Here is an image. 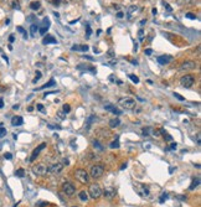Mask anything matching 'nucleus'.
Instances as JSON below:
<instances>
[{
	"instance_id": "obj_1",
	"label": "nucleus",
	"mask_w": 201,
	"mask_h": 207,
	"mask_svg": "<svg viewBox=\"0 0 201 207\" xmlns=\"http://www.w3.org/2000/svg\"><path fill=\"white\" fill-rule=\"evenodd\" d=\"M118 104H119L122 108L127 109V111H132V109L135 108L137 102H135L133 98H130V97H123V98H119Z\"/></svg>"
},
{
	"instance_id": "obj_2",
	"label": "nucleus",
	"mask_w": 201,
	"mask_h": 207,
	"mask_svg": "<svg viewBox=\"0 0 201 207\" xmlns=\"http://www.w3.org/2000/svg\"><path fill=\"white\" fill-rule=\"evenodd\" d=\"M73 175H75L76 180H78L81 184H88V181H89V174L83 169H76L73 171Z\"/></svg>"
},
{
	"instance_id": "obj_3",
	"label": "nucleus",
	"mask_w": 201,
	"mask_h": 207,
	"mask_svg": "<svg viewBox=\"0 0 201 207\" xmlns=\"http://www.w3.org/2000/svg\"><path fill=\"white\" fill-rule=\"evenodd\" d=\"M88 195H89L92 198H94V200L99 198L100 196H102V190H100L99 185H98V184H92V185H89Z\"/></svg>"
},
{
	"instance_id": "obj_4",
	"label": "nucleus",
	"mask_w": 201,
	"mask_h": 207,
	"mask_svg": "<svg viewBox=\"0 0 201 207\" xmlns=\"http://www.w3.org/2000/svg\"><path fill=\"white\" fill-rule=\"evenodd\" d=\"M103 174H105V168L102 165H93L91 168L89 176H92L93 179H99V177H102Z\"/></svg>"
},
{
	"instance_id": "obj_5",
	"label": "nucleus",
	"mask_w": 201,
	"mask_h": 207,
	"mask_svg": "<svg viewBox=\"0 0 201 207\" xmlns=\"http://www.w3.org/2000/svg\"><path fill=\"white\" fill-rule=\"evenodd\" d=\"M180 84L185 88H190L195 84V77L191 76V75H185L180 78Z\"/></svg>"
},
{
	"instance_id": "obj_6",
	"label": "nucleus",
	"mask_w": 201,
	"mask_h": 207,
	"mask_svg": "<svg viewBox=\"0 0 201 207\" xmlns=\"http://www.w3.org/2000/svg\"><path fill=\"white\" fill-rule=\"evenodd\" d=\"M134 190L139 193V196H142V197H149V189H148V186H145L144 184H140V182H135V185H134Z\"/></svg>"
},
{
	"instance_id": "obj_7",
	"label": "nucleus",
	"mask_w": 201,
	"mask_h": 207,
	"mask_svg": "<svg viewBox=\"0 0 201 207\" xmlns=\"http://www.w3.org/2000/svg\"><path fill=\"white\" fill-rule=\"evenodd\" d=\"M47 168H48V166H46L43 163L36 164V165L32 168V172H34L35 175H37V176H42V175L48 174V172H47Z\"/></svg>"
},
{
	"instance_id": "obj_8",
	"label": "nucleus",
	"mask_w": 201,
	"mask_h": 207,
	"mask_svg": "<svg viewBox=\"0 0 201 207\" xmlns=\"http://www.w3.org/2000/svg\"><path fill=\"white\" fill-rule=\"evenodd\" d=\"M62 192L66 195V196H73L76 193V187L71 184V182H64L62 184Z\"/></svg>"
},
{
	"instance_id": "obj_9",
	"label": "nucleus",
	"mask_w": 201,
	"mask_h": 207,
	"mask_svg": "<svg viewBox=\"0 0 201 207\" xmlns=\"http://www.w3.org/2000/svg\"><path fill=\"white\" fill-rule=\"evenodd\" d=\"M197 67V63L195 61H186L184 63H181V66L179 67V71L180 72H184V71H192Z\"/></svg>"
},
{
	"instance_id": "obj_10",
	"label": "nucleus",
	"mask_w": 201,
	"mask_h": 207,
	"mask_svg": "<svg viewBox=\"0 0 201 207\" xmlns=\"http://www.w3.org/2000/svg\"><path fill=\"white\" fill-rule=\"evenodd\" d=\"M64 169V165L57 163V164H52L51 166H48L47 168V172L48 174H52V175H56V174H60Z\"/></svg>"
},
{
	"instance_id": "obj_11",
	"label": "nucleus",
	"mask_w": 201,
	"mask_h": 207,
	"mask_svg": "<svg viewBox=\"0 0 201 207\" xmlns=\"http://www.w3.org/2000/svg\"><path fill=\"white\" fill-rule=\"evenodd\" d=\"M46 148V143H42V144H40L34 151H32V154H31V156H30V161L32 163V161H35L36 160V158L39 156V154H40V151H42L43 149Z\"/></svg>"
},
{
	"instance_id": "obj_12",
	"label": "nucleus",
	"mask_w": 201,
	"mask_h": 207,
	"mask_svg": "<svg viewBox=\"0 0 201 207\" xmlns=\"http://www.w3.org/2000/svg\"><path fill=\"white\" fill-rule=\"evenodd\" d=\"M179 6H195L197 4V0H176Z\"/></svg>"
},
{
	"instance_id": "obj_13",
	"label": "nucleus",
	"mask_w": 201,
	"mask_h": 207,
	"mask_svg": "<svg viewBox=\"0 0 201 207\" xmlns=\"http://www.w3.org/2000/svg\"><path fill=\"white\" fill-rule=\"evenodd\" d=\"M105 109H106V111L112 112V113H113V114H116V116H121V114H122V111H121V109H118L116 106L111 104V103H107V104H105Z\"/></svg>"
},
{
	"instance_id": "obj_14",
	"label": "nucleus",
	"mask_w": 201,
	"mask_h": 207,
	"mask_svg": "<svg viewBox=\"0 0 201 207\" xmlns=\"http://www.w3.org/2000/svg\"><path fill=\"white\" fill-rule=\"evenodd\" d=\"M140 9L137 6V5H129L128 6V9H127V18L130 20L133 16H134V14L137 13V11H139Z\"/></svg>"
},
{
	"instance_id": "obj_15",
	"label": "nucleus",
	"mask_w": 201,
	"mask_h": 207,
	"mask_svg": "<svg viewBox=\"0 0 201 207\" xmlns=\"http://www.w3.org/2000/svg\"><path fill=\"white\" fill-rule=\"evenodd\" d=\"M170 61H173V56H170V55H164V56H159L158 57L159 65H168Z\"/></svg>"
},
{
	"instance_id": "obj_16",
	"label": "nucleus",
	"mask_w": 201,
	"mask_h": 207,
	"mask_svg": "<svg viewBox=\"0 0 201 207\" xmlns=\"http://www.w3.org/2000/svg\"><path fill=\"white\" fill-rule=\"evenodd\" d=\"M102 195H103L106 198H113V197L116 196V190H114L113 187H107V189L102 192Z\"/></svg>"
},
{
	"instance_id": "obj_17",
	"label": "nucleus",
	"mask_w": 201,
	"mask_h": 207,
	"mask_svg": "<svg viewBox=\"0 0 201 207\" xmlns=\"http://www.w3.org/2000/svg\"><path fill=\"white\" fill-rule=\"evenodd\" d=\"M23 124H24V119H23V117H20V116H15V117L11 118V125H14V127H20V125H23Z\"/></svg>"
},
{
	"instance_id": "obj_18",
	"label": "nucleus",
	"mask_w": 201,
	"mask_h": 207,
	"mask_svg": "<svg viewBox=\"0 0 201 207\" xmlns=\"http://www.w3.org/2000/svg\"><path fill=\"white\" fill-rule=\"evenodd\" d=\"M43 45H48V43H57V40L52 36V35H46V37H43L42 40Z\"/></svg>"
},
{
	"instance_id": "obj_19",
	"label": "nucleus",
	"mask_w": 201,
	"mask_h": 207,
	"mask_svg": "<svg viewBox=\"0 0 201 207\" xmlns=\"http://www.w3.org/2000/svg\"><path fill=\"white\" fill-rule=\"evenodd\" d=\"M88 46L87 45H75L72 46V51H82V52H86V51H88Z\"/></svg>"
},
{
	"instance_id": "obj_20",
	"label": "nucleus",
	"mask_w": 201,
	"mask_h": 207,
	"mask_svg": "<svg viewBox=\"0 0 201 207\" xmlns=\"http://www.w3.org/2000/svg\"><path fill=\"white\" fill-rule=\"evenodd\" d=\"M119 125H121V120L118 118H113V119L109 120V128L114 129V128H118Z\"/></svg>"
},
{
	"instance_id": "obj_21",
	"label": "nucleus",
	"mask_w": 201,
	"mask_h": 207,
	"mask_svg": "<svg viewBox=\"0 0 201 207\" xmlns=\"http://www.w3.org/2000/svg\"><path fill=\"white\" fill-rule=\"evenodd\" d=\"M55 84H56L55 79H54V78H51V79H50L46 84H43V86L39 87V88H37V91H41V89H45V88H50V87H52V86H55Z\"/></svg>"
},
{
	"instance_id": "obj_22",
	"label": "nucleus",
	"mask_w": 201,
	"mask_h": 207,
	"mask_svg": "<svg viewBox=\"0 0 201 207\" xmlns=\"http://www.w3.org/2000/svg\"><path fill=\"white\" fill-rule=\"evenodd\" d=\"M199 185H200V179H199V177H196V179H194V180H192L191 185L189 186V190H190V191H192V190H195Z\"/></svg>"
},
{
	"instance_id": "obj_23",
	"label": "nucleus",
	"mask_w": 201,
	"mask_h": 207,
	"mask_svg": "<svg viewBox=\"0 0 201 207\" xmlns=\"http://www.w3.org/2000/svg\"><path fill=\"white\" fill-rule=\"evenodd\" d=\"M41 8V2H31L30 3V9L31 10H39Z\"/></svg>"
},
{
	"instance_id": "obj_24",
	"label": "nucleus",
	"mask_w": 201,
	"mask_h": 207,
	"mask_svg": "<svg viewBox=\"0 0 201 207\" xmlns=\"http://www.w3.org/2000/svg\"><path fill=\"white\" fill-rule=\"evenodd\" d=\"M78 197H80L81 201L86 202V201L88 200V192H86V191H81V192L78 193Z\"/></svg>"
},
{
	"instance_id": "obj_25",
	"label": "nucleus",
	"mask_w": 201,
	"mask_h": 207,
	"mask_svg": "<svg viewBox=\"0 0 201 207\" xmlns=\"http://www.w3.org/2000/svg\"><path fill=\"white\" fill-rule=\"evenodd\" d=\"M37 31H39V26H37L36 24H32V25H31V27H30V32H31V36H35Z\"/></svg>"
},
{
	"instance_id": "obj_26",
	"label": "nucleus",
	"mask_w": 201,
	"mask_h": 207,
	"mask_svg": "<svg viewBox=\"0 0 201 207\" xmlns=\"http://www.w3.org/2000/svg\"><path fill=\"white\" fill-rule=\"evenodd\" d=\"M109 148H111V149H118V148H119V140H118V138H116V140H113V141L109 144Z\"/></svg>"
},
{
	"instance_id": "obj_27",
	"label": "nucleus",
	"mask_w": 201,
	"mask_h": 207,
	"mask_svg": "<svg viewBox=\"0 0 201 207\" xmlns=\"http://www.w3.org/2000/svg\"><path fill=\"white\" fill-rule=\"evenodd\" d=\"M91 35H92V29H91L89 24H87L86 25V37L88 39V37H91Z\"/></svg>"
},
{
	"instance_id": "obj_28",
	"label": "nucleus",
	"mask_w": 201,
	"mask_h": 207,
	"mask_svg": "<svg viewBox=\"0 0 201 207\" xmlns=\"http://www.w3.org/2000/svg\"><path fill=\"white\" fill-rule=\"evenodd\" d=\"M41 77H42V73H41L40 71H36V73H35V78L32 79V83H36Z\"/></svg>"
},
{
	"instance_id": "obj_29",
	"label": "nucleus",
	"mask_w": 201,
	"mask_h": 207,
	"mask_svg": "<svg viewBox=\"0 0 201 207\" xmlns=\"http://www.w3.org/2000/svg\"><path fill=\"white\" fill-rule=\"evenodd\" d=\"M160 132L163 133V135H164V138H165V140H168V141H171V140H173V136H171V135H169V134H168V133H166V132H165L164 129H162Z\"/></svg>"
},
{
	"instance_id": "obj_30",
	"label": "nucleus",
	"mask_w": 201,
	"mask_h": 207,
	"mask_svg": "<svg viewBox=\"0 0 201 207\" xmlns=\"http://www.w3.org/2000/svg\"><path fill=\"white\" fill-rule=\"evenodd\" d=\"M15 175H16L18 177H24V175H25V170H24V169H19V170H16V171H15Z\"/></svg>"
},
{
	"instance_id": "obj_31",
	"label": "nucleus",
	"mask_w": 201,
	"mask_h": 207,
	"mask_svg": "<svg viewBox=\"0 0 201 207\" xmlns=\"http://www.w3.org/2000/svg\"><path fill=\"white\" fill-rule=\"evenodd\" d=\"M93 146L97 148V149H99V150H103V146L100 145V143L98 140H93Z\"/></svg>"
},
{
	"instance_id": "obj_32",
	"label": "nucleus",
	"mask_w": 201,
	"mask_h": 207,
	"mask_svg": "<svg viewBox=\"0 0 201 207\" xmlns=\"http://www.w3.org/2000/svg\"><path fill=\"white\" fill-rule=\"evenodd\" d=\"M6 135V129L4 127H0V138H4Z\"/></svg>"
},
{
	"instance_id": "obj_33",
	"label": "nucleus",
	"mask_w": 201,
	"mask_h": 207,
	"mask_svg": "<svg viewBox=\"0 0 201 207\" xmlns=\"http://www.w3.org/2000/svg\"><path fill=\"white\" fill-rule=\"evenodd\" d=\"M16 30H18L19 32H21V34L24 35V39H27V35H26V31H25V30H24L23 27H20V26H18V27H16Z\"/></svg>"
},
{
	"instance_id": "obj_34",
	"label": "nucleus",
	"mask_w": 201,
	"mask_h": 207,
	"mask_svg": "<svg viewBox=\"0 0 201 207\" xmlns=\"http://www.w3.org/2000/svg\"><path fill=\"white\" fill-rule=\"evenodd\" d=\"M128 77H129L134 83H139V78H138L137 76H134V75H128Z\"/></svg>"
},
{
	"instance_id": "obj_35",
	"label": "nucleus",
	"mask_w": 201,
	"mask_h": 207,
	"mask_svg": "<svg viewBox=\"0 0 201 207\" xmlns=\"http://www.w3.org/2000/svg\"><path fill=\"white\" fill-rule=\"evenodd\" d=\"M168 197H169L168 192H164V193L162 195V197H160V203H164V201H165V200H168Z\"/></svg>"
},
{
	"instance_id": "obj_36",
	"label": "nucleus",
	"mask_w": 201,
	"mask_h": 207,
	"mask_svg": "<svg viewBox=\"0 0 201 207\" xmlns=\"http://www.w3.org/2000/svg\"><path fill=\"white\" fill-rule=\"evenodd\" d=\"M48 27H50V26H43V27H41V29H40V34H41V35H45V34L47 32Z\"/></svg>"
},
{
	"instance_id": "obj_37",
	"label": "nucleus",
	"mask_w": 201,
	"mask_h": 207,
	"mask_svg": "<svg viewBox=\"0 0 201 207\" xmlns=\"http://www.w3.org/2000/svg\"><path fill=\"white\" fill-rule=\"evenodd\" d=\"M116 18H117V19H123V18H124V13L119 10V11L116 14Z\"/></svg>"
},
{
	"instance_id": "obj_38",
	"label": "nucleus",
	"mask_w": 201,
	"mask_h": 207,
	"mask_svg": "<svg viewBox=\"0 0 201 207\" xmlns=\"http://www.w3.org/2000/svg\"><path fill=\"white\" fill-rule=\"evenodd\" d=\"M47 206V202H43V201H40L36 203V207H46Z\"/></svg>"
},
{
	"instance_id": "obj_39",
	"label": "nucleus",
	"mask_w": 201,
	"mask_h": 207,
	"mask_svg": "<svg viewBox=\"0 0 201 207\" xmlns=\"http://www.w3.org/2000/svg\"><path fill=\"white\" fill-rule=\"evenodd\" d=\"M4 158H5L6 160H11V159H13V155H11L10 152H5V154H4Z\"/></svg>"
},
{
	"instance_id": "obj_40",
	"label": "nucleus",
	"mask_w": 201,
	"mask_h": 207,
	"mask_svg": "<svg viewBox=\"0 0 201 207\" xmlns=\"http://www.w3.org/2000/svg\"><path fill=\"white\" fill-rule=\"evenodd\" d=\"M70 111H71V107H70L68 104H65V106H64V112H65V113H70Z\"/></svg>"
},
{
	"instance_id": "obj_41",
	"label": "nucleus",
	"mask_w": 201,
	"mask_h": 207,
	"mask_svg": "<svg viewBox=\"0 0 201 207\" xmlns=\"http://www.w3.org/2000/svg\"><path fill=\"white\" fill-rule=\"evenodd\" d=\"M93 120H96L94 117H89V118H88V120H87V128H89V125H91V123H92Z\"/></svg>"
},
{
	"instance_id": "obj_42",
	"label": "nucleus",
	"mask_w": 201,
	"mask_h": 207,
	"mask_svg": "<svg viewBox=\"0 0 201 207\" xmlns=\"http://www.w3.org/2000/svg\"><path fill=\"white\" fill-rule=\"evenodd\" d=\"M186 18H189V19H191V20H195V19H196V15H195V14L189 13V14H186Z\"/></svg>"
},
{
	"instance_id": "obj_43",
	"label": "nucleus",
	"mask_w": 201,
	"mask_h": 207,
	"mask_svg": "<svg viewBox=\"0 0 201 207\" xmlns=\"http://www.w3.org/2000/svg\"><path fill=\"white\" fill-rule=\"evenodd\" d=\"M174 97H175V98H178L179 100H185V98H184L183 95H180L179 93H174Z\"/></svg>"
},
{
	"instance_id": "obj_44",
	"label": "nucleus",
	"mask_w": 201,
	"mask_h": 207,
	"mask_svg": "<svg viewBox=\"0 0 201 207\" xmlns=\"http://www.w3.org/2000/svg\"><path fill=\"white\" fill-rule=\"evenodd\" d=\"M143 35H144V31L140 29L139 32H138V37H139V40H143Z\"/></svg>"
},
{
	"instance_id": "obj_45",
	"label": "nucleus",
	"mask_w": 201,
	"mask_h": 207,
	"mask_svg": "<svg viewBox=\"0 0 201 207\" xmlns=\"http://www.w3.org/2000/svg\"><path fill=\"white\" fill-rule=\"evenodd\" d=\"M152 54H153V50H152V48H146V50H145V55L150 56Z\"/></svg>"
},
{
	"instance_id": "obj_46",
	"label": "nucleus",
	"mask_w": 201,
	"mask_h": 207,
	"mask_svg": "<svg viewBox=\"0 0 201 207\" xmlns=\"http://www.w3.org/2000/svg\"><path fill=\"white\" fill-rule=\"evenodd\" d=\"M48 128L50 129H61L60 125H51V124H48Z\"/></svg>"
},
{
	"instance_id": "obj_47",
	"label": "nucleus",
	"mask_w": 201,
	"mask_h": 207,
	"mask_svg": "<svg viewBox=\"0 0 201 207\" xmlns=\"http://www.w3.org/2000/svg\"><path fill=\"white\" fill-rule=\"evenodd\" d=\"M149 130H150V128H145V129H143V135H149Z\"/></svg>"
},
{
	"instance_id": "obj_48",
	"label": "nucleus",
	"mask_w": 201,
	"mask_h": 207,
	"mask_svg": "<svg viewBox=\"0 0 201 207\" xmlns=\"http://www.w3.org/2000/svg\"><path fill=\"white\" fill-rule=\"evenodd\" d=\"M61 2H62V0H54V4H55V6H60Z\"/></svg>"
},
{
	"instance_id": "obj_49",
	"label": "nucleus",
	"mask_w": 201,
	"mask_h": 207,
	"mask_svg": "<svg viewBox=\"0 0 201 207\" xmlns=\"http://www.w3.org/2000/svg\"><path fill=\"white\" fill-rule=\"evenodd\" d=\"M178 148V145H176V143H171V145H170V149L171 150H175Z\"/></svg>"
},
{
	"instance_id": "obj_50",
	"label": "nucleus",
	"mask_w": 201,
	"mask_h": 207,
	"mask_svg": "<svg viewBox=\"0 0 201 207\" xmlns=\"http://www.w3.org/2000/svg\"><path fill=\"white\" fill-rule=\"evenodd\" d=\"M37 109H39L40 112H43V109H45V108H43V106H42V104H37Z\"/></svg>"
},
{
	"instance_id": "obj_51",
	"label": "nucleus",
	"mask_w": 201,
	"mask_h": 207,
	"mask_svg": "<svg viewBox=\"0 0 201 207\" xmlns=\"http://www.w3.org/2000/svg\"><path fill=\"white\" fill-rule=\"evenodd\" d=\"M55 93H56V92H46V93L43 94V98H46L48 94H55Z\"/></svg>"
},
{
	"instance_id": "obj_52",
	"label": "nucleus",
	"mask_w": 201,
	"mask_h": 207,
	"mask_svg": "<svg viewBox=\"0 0 201 207\" xmlns=\"http://www.w3.org/2000/svg\"><path fill=\"white\" fill-rule=\"evenodd\" d=\"M57 114H59V117H60V118H61V119H65V116H64V113H62V112H61V111H60V112H59V113H57Z\"/></svg>"
},
{
	"instance_id": "obj_53",
	"label": "nucleus",
	"mask_w": 201,
	"mask_h": 207,
	"mask_svg": "<svg viewBox=\"0 0 201 207\" xmlns=\"http://www.w3.org/2000/svg\"><path fill=\"white\" fill-rule=\"evenodd\" d=\"M14 40H15V36H14V35H10V37H9V41H10V42H14Z\"/></svg>"
},
{
	"instance_id": "obj_54",
	"label": "nucleus",
	"mask_w": 201,
	"mask_h": 207,
	"mask_svg": "<svg viewBox=\"0 0 201 207\" xmlns=\"http://www.w3.org/2000/svg\"><path fill=\"white\" fill-rule=\"evenodd\" d=\"M4 107V100H3V98H0V108H3Z\"/></svg>"
},
{
	"instance_id": "obj_55",
	"label": "nucleus",
	"mask_w": 201,
	"mask_h": 207,
	"mask_svg": "<svg viewBox=\"0 0 201 207\" xmlns=\"http://www.w3.org/2000/svg\"><path fill=\"white\" fill-rule=\"evenodd\" d=\"M164 6H165V8H166V9L169 10V11H171V8H170V6H169V5L166 4V3H164Z\"/></svg>"
},
{
	"instance_id": "obj_56",
	"label": "nucleus",
	"mask_w": 201,
	"mask_h": 207,
	"mask_svg": "<svg viewBox=\"0 0 201 207\" xmlns=\"http://www.w3.org/2000/svg\"><path fill=\"white\" fill-rule=\"evenodd\" d=\"M125 168H127V163H123V165L121 166V170H124Z\"/></svg>"
},
{
	"instance_id": "obj_57",
	"label": "nucleus",
	"mask_w": 201,
	"mask_h": 207,
	"mask_svg": "<svg viewBox=\"0 0 201 207\" xmlns=\"http://www.w3.org/2000/svg\"><path fill=\"white\" fill-rule=\"evenodd\" d=\"M84 59H87V60H89V61H93V57H89V56H83Z\"/></svg>"
},
{
	"instance_id": "obj_58",
	"label": "nucleus",
	"mask_w": 201,
	"mask_h": 207,
	"mask_svg": "<svg viewBox=\"0 0 201 207\" xmlns=\"http://www.w3.org/2000/svg\"><path fill=\"white\" fill-rule=\"evenodd\" d=\"M62 165H68V160H67V159H65V160H64V164H62Z\"/></svg>"
},
{
	"instance_id": "obj_59",
	"label": "nucleus",
	"mask_w": 201,
	"mask_h": 207,
	"mask_svg": "<svg viewBox=\"0 0 201 207\" xmlns=\"http://www.w3.org/2000/svg\"><path fill=\"white\" fill-rule=\"evenodd\" d=\"M145 22H146V20H142V21H140V25H142V26H143V25H144V24H145Z\"/></svg>"
},
{
	"instance_id": "obj_60",
	"label": "nucleus",
	"mask_w": 201,
	"mask_h": 207,
	"mask_svg": "<svg viewBox=\"0 0 201 207\" xmlns=\"http://www.w3.org/2000/svg\"><path fill=\"white\" fill-rule=\"evenodd\" d=\"M157 13H158V10H157V9H153V14L157 15Z\"/></svg>"
},
{
	"instance_id": "obj_61",
	"label": "nucleus",
	"mask_w": 201,
	"mask_h": 207,
	"mask_svg": "<svg viewBox=\"0 0 201 207\" xmlns=\"http://www.w3.org/2000/svg\"><path fill=\"white\" fill-rule=\"evenodd\" d=\"M13 108H14V109H19V104H16V106H14Z\"/></svg>"
},
{
	"instance_id": "obj_62",
	"label": "nucleus",
	"mask_w": 201,
	"mask_h": 207,
	"mask_svg": "<svg viewBox=\"0 0 201 207\" xmlns=\"http://www.w3.org/2000/svg\"><path fill=\"white\" fill-rule=\"evenodd\" d=\"M27 111H29V112H31V111H34V108H32V107H29V108H27Z\"/></svg>"
},
{
	"instance_id": "obj_63",
	"label": "nucleus",
	"mask_w": 201,
	"mask_h": 207,
	"mask_svg": "<svg viewBox=\"0 0 201 207\" xmlns=\"http://www.w3.org/2000/svg\"><path fill=\"white\" fill-rule=\"evenodd\" d=\"M72 207H78V206H72Z\"/></svg>"
}]
</instances>
